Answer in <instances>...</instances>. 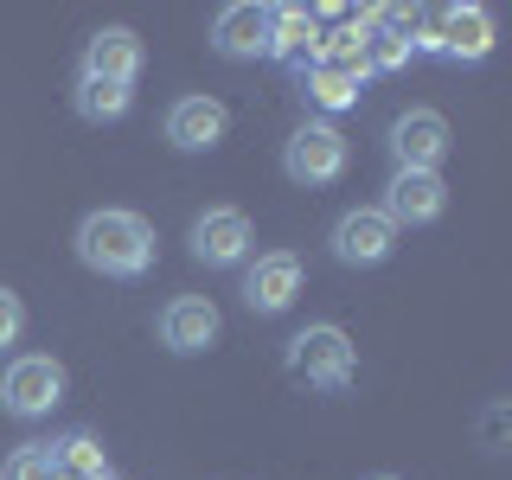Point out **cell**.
I'll return each instance as SVG.
<instances>
[{"instance_id":"21","label":"cell","mask_w":512,"mask_h":480,"mask_svg":"<svg viewBox=\"0 0 512 480\" xmlns=\"http://www.w3.org/2000/svg\"><path fill=\"white\" fill-rule=\"evenodd\" d=\"M378 480H397V474H378Z\"/></svg>"},{"instance_id":"5","label":"cell","mask_w":512,"mask_h":480,"mask_svg":"<svg viewBox=\"0 0 512 480\" xmlns=\"http://www.w3.org/2000/svg\"><path fill=\"white\" fill-rule=\"evenodd\" d=\"M327 250H333V263H346V269H378V263H391V250H397V224L384 218L378 205H352V212L333 218Z\"/></svg>"},{"instance_id":"8","label":"cell","mask_w":512,"mask_h":480,"mask_svg":"<svg viewBox=\"0 0 512 480\" xmlns=\"http://www.w3.org/2000/svg\"><path fill=\"white\" fill-rule=\"evenodd\" d=\"M391 160L404 173H442L448 160V122L436 109H404V116L391 122Z\"/></svg>"},{"instance_id":"1","label":"cell","mask_w":512,"mask_h":480,"mask_svg":"<svg viewBox=\"0 0 512 480\" xmlns=\"http://www.w3.org/2000/svg\"><path fill=\"white\" fill-rule=\"evenodd\" d=\"M71 250H77L84 269H96V276H109V282H141L154 269V224L141 212L103 205V212H90L77 224Z\"/></svg>"},{"instance_id":"20","label":"cell","mask_w":512,"mask_h":480,"mask_svg":"<svg viewBox=\"0 0 512 480\" xmlns=\"http://www.w3.org/2000/svg\"><path fill=\"white\" fill-rule=\"evenodd\" d=\"M20 333H26V301L13 288H0V352L20 346Z\"/></svg>"},{"instance_id":"14","label":"cell","mask_w":512,"mask_h":480,"mask_svg":"<svg viewBox=\"0 0 512 480\" xmlns=\"http://www.w3.org/2000/svg\"><path fill=\"white\" fill-rule=\"evenodd\" d=\"M359 84H365V58H314L308 71H301V96H308L314 109H327V116H340V109L359 103Z\"/></svg>"},{"instance_id":"15","label":"cell","mask_w":512,"mask_h":480,"mask_svg":"<svg viewBox=\"0 0 512 480\" xmlns=\"http://www.w3.org/2000/svg\"><path fill=\"white\" fill-rule=\"evenodd\" d=\"M436 52L455 64H480L493 52V13L487 7H442L436 13Z\"/></svg>"},{"instance_id":"19","label":"cell","mask_w":512,"mask_h":480,"mask_svg":"<svg viewBox=\"0 0 512 480\" xmlns=\"http://www.w3.org/2000/svg\"><path fill=\"white\" fill-rule=\"evenodd\" d=\"M0 480H58V461H52V442H20L7 455Z\"/></svg>"},{"instance_id":"6","label":"cell","mask_w":512,"mask_h":480,"mask_svg":"<svg viewBox=\"0 0 512 480\" xmlns=\"http://www.w3.org/2000/svg\"><path fill=\"white\" fill-rule=\"evenodd\" d=\"M186 244H192V256H199L205 269H237V263L250 256L256 231H250V218L237 212V205H212V212H199V218H192Z\"/></svg>"},{"instance_id":"10","label":"cell","mask_w":512,"mask_h":480,"mask_svg":"<svg viewBox=\"0 0 512 480\" xmlns=\"http://www.w3.org/2000/svg\"><path fill=\"white\" fill-rule=\"evenodd\" d=\"M269 20H276V7H256V0H231V7H218V20H212V52L231 58V64L269 58Z\"/></svg>"},{"instance_id":"18","label":"cell","mask_w":512,"mask_h":480,"mask_svg":"<svg viewBox=\"0 0 512 480\" xmlns=\"http://www.w3.org/2000/svg\"><path fill=\"white\" fill-rule=\"evenodd\" d=\"M416 45L404 39V32H391V26H365L359 32V58H365V77L372 71H404Z\"/></svg>"},{"instance_id":"11","label":"cell","mask_w":512,"mask_h":480,"mask_svg":"<svg viewBox=\"0 0 512 480\" xmlns=\"http://www.w3.org/2000/svg\"><path fill=\"white\" fill-rule=\"evenodd\" d=\"M141 58H148V52H141V32H135V26H96L90 45H84V71H77V77H96V84L135 90Z\"/></svg>"},{"instance_id":"7","label":"cell","mask_w":512,"mask_h":480,"mask_svg":"<svg viewBox=\"0 0 512 480\" xmlns=\"http://www.w3.org/2000/svg\"><path fill=\"white\" fill-rule=\"evenodd\" d=\"M224 333V314L212 295H173L167 308H160V346L192 359V352H212Z\"/></svg>"},{"instance_id":"9","label":"cell","mask_w":512,"mask_h":480,"mask_svg":"<svg viewBox=\"0 0 512 480\" xmlns=\"http://www.w3.org/2000/svg\"><path fill=\"white\" fill-rule=\"evenodd\" d=\"M301 295V256L295 250H263L244 269V308L250 314H288Z\"/></svg>"},{"instance_id":"16","label":"cell","mask_w":512,"mask_h":480,"mask_svg":"<svg viewBox=\"0 0 512 480\" xmlns=\"http://www.w3.org/2000/svg\"><path fill=\"white\" fill-rule=\"evenodd\" d=\"M314 45H320V13H308V7H276V20H269V58L301 64V71H308V64H314Z\"/></svg>"},{"instance_id":"2","label":"cell","mask_w":512,"mask_h":480,"mask_svg":"<svg viewBox=\"0 0 512 480\" xmlns=\"http://www.w3.org/2000/svg\"><path fill=\"white\" fill-rule=\"evenodd\" d=\"M288 378L314 384V391H346L352 384V365H359V352H352L346 327H333V320H314V327H301L295 340L282 352Z\"/></svg>"},{"instance_id":"4","label":"cell","mask_w":512,"mask_h":480,"mask_svg":"<svg viewBox=\"0 0 512 480\" xmlns=\"http://www.w3.org/2000/svg\"><path fill=\"white\" fill-rule=\"evenodd\" d=\"M346 160H352V141L333 122H301L282 141V173L295 186H333L346 173Z\"/></svg>"},{"instance_id":"13","label":"cell","mask_w":512,"mask_h":480,"mask_svg":"<svg viewBox=\"0 0 512 480\" xmlns=\"http://www.w3.org/2000/svg\"><path fill=\"white\" fill-rule=\"evenodd\" d=\"M224 135H231V109H224L218 96H180V103L167 109V141L180 154H212Z\"/></svg>"},{"instance_id":"17","label":"cell","mask_w":512,"mask_h":480,"mask_svg":"<svg viewBox=\"0 0 512 480\" xmlns=\"http://www.w3.org/2000/svg\"><path fill=\"white\" fill-rule=\"evenodd\" d=\"M77 116L84 122H122L128 116V103H135V90H122V84H96V77H77Z\"/></svg>"},{"instance_id":"3","label":"cell","mask_w":512,"mask_h":480,"mask_svg":"<svg viewBox=\"0 0 512 480\" xmlns=\"http://www.w3.org/2000/svg\"><path fill=\"white\" fill-rule=\"evenodd\" d=\"M64 365L52 359V352H20V359L0 372V410L20 416V423H32V416H52L64 404Z\"/></svg>"},{"instance_id":"12","label":"cell","mask_w":512,"mask_h":480,"mask_svg":"<svg viewBox=\"0 0 512 480\" xmlns=\"http://www.w3.org/2000/svg\"><path fill=\"white\" fill-rule=\"evenodd\" d=\"M384 218L397 224V231H416V224H436L448 212V186H442V173H404L397 167L391 173V186H384V205H378Z\"/></svg>"}]
</instances>
